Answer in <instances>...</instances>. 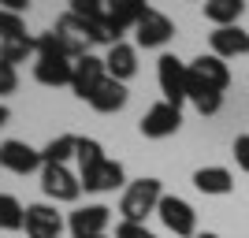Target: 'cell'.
Returning <instances> with one entry per match:
<instances>
[{
	"instance_id": "cell-16",
	"label": "cell",
	"mask_w": 249,
	"mask_h": 238,
	"mask_svg": "<svg viewBox=\"0 0 249 238\" xmlns=\"http://www.w3.org/2000/svg\"><path fill=\"white\" fill-rule=\"evenodd\" d=\"M194 186L201 194H212V197H223L234 190V175H231L227 167H197L194 171Z\"/></svg>"
},
{
	"instance_id": "cell-25",
	"label": "cell",
	"mask_w": 249,
	"mask_h": 238,
	"mask_svg": "<svg viewBox=\"0 0 249 238\" xmlns=\"http://www.w3.org/2000/svg\"><path fill=\"white\" fill-rule=\"evenodd\" d=\"M115 238H156L145 223H119L115 227Z\"/></svg>"
},
{
	"instance_id": "cell-23",
	"label": "cell",
	"mask_w": 249,
	"mask_h": 238,
	"mask_svg": "<svg viewBox=\"0 0 249 238\" xmlns=\"http://www.w3.org/2000/svg\"><path fill=\"white\" fill-rule=\"evenodd\" d=\"M26 34V26H22V15H15V11H4L0 8V41H8V37H22Z\"/></svg>"
},
{
	"instance_id": "cell-4",
	"label": "cell",
	"mask_w": 249,
	"mask_h": 238,
	"mask_svg": "<svg viewBox=\"0 0 249 238\" xmlns=\"http://www.w3.org/2000/svg\"><path fill=\"white\" fill-rule=\"evenodd\" d=\"M156 74H160V93H164V101L182 108V101H186V63L178 60L175 52H164V56L156 60Z\"/></svg>"
},
{
	"instance_id": "cell-7",
	"label": "cell",
	"mask_w": 249,
	"mask_h": 238,
	"mask_svg": "<svg viewBox=\"0 0 249 238\" xmlns=\"http://www.w3.org/2000/svg\"><path fill=\"white\" fill-rule=\"evenodd\" d=\"M178 127H182V108H175V104H167V101L153 104V108L138 119V130L145 138H171Z\"/></svg>"
},
{
	"instance_id": "cell-1",
	"label": "cell",
	"mask_w": 249,
	"mask_h": 238,
	"mask_svg": "<svg viewBox=\"0 0 249 238\" xmlns=\"http://www.w3.org/2000/svg\"><path fill=\"white\" fill-rule=\"evenodd\" d=\"M160 201H164L160 179H134L119 201V216H123V223H145V216L160 208Z\"/></svg>"
},
{
	"instance_id": "cell-29",
	"label": "cell",
	"mask_w": 249,
	"mask_h": 238,
	"mask_svg": "<svg viewBox=\"0 0 249 238\" xmlns=\"http://www.w3.org/2000/svg\"><path fill=\"white\" fill-rule=\"evenodd\" d=\"M101 238H104V235H101Z\"/></svg>"
},
{
	"instance_id": "cell-9",
	"label": "cell",
	"mask_w": 249,
	"mask_h": 238,
	"mask_svg": "<svg viewBox=\"0 0 249 238\" xmlns=\"http://www.w3.org/2000/svg\"><path fill=\"white\" fill-rule=\"evenodd\" d=\"M0 167H8L11 175H30L37 167H45L41 149H34V145L19 142V138H8V142H0Z\"/></svg>"
},
{
	"instance_id": "cell-14",
	"label": "cell",
	"mask_w": 249,
	"mask_h": 238,
	"mask_svg": "<svg viewBox=\"0 0 249 238\" xmlns=\"http://www.w3.org/2000/svg\"><path fill=\"white\" fill-rule=\"evenodd\" d=\"M71 71L74 60H67V56H37V63H34V78L41 86H71Z\"/></svg>"
},
{
	"instance_id": "cell-27",
	"label": "cell",
	"mask_w": 249,
	"mask_h": 238,
	"mask_svg": "<svg viewBox=\"0 0 249 238\" xmlns=\"http://www.w3.org/2000/svg\"><path fill=\"white\" fill-rule=\"evenodd\" d=\"M8 119H11V112H8V108H4V104H0V127L8 123Z\"/></svg>"
},
{
	"instance_id": "cell-8",
	"label": "cell",
	"mask_w": 249,
	"mask_h": 238,
	"mask_svg": "<svg viewBox=\"0 0 249 238\" xmlns=\"http://www.w3.org/2000/svg\"><path fill=\"white\" fill-rule=\"evenodd\" d=\"M171 37H175V22L156 8H149L145 19L134 26V45L138 49H160V45H167Z\"/></svg>"
},
{
	"instance_id": "cell-15",
	"label": "cell",
	"mask_w": 249,
	"mask_h": 238,
	"mask_svg": "<svg viewBox=\"0 0 249 238\" xmlns=\"http://www.w3.org/2000/svg\"><path fill=\"white\" fill-rule=\"evenodd\" d=\"M104 67H108V78H115V82L134 78V71H138V52H134V45H126V41L112 45L108 56H104Z\"/></svg>"
},
{
	"instance_id": "cell-12",
	"label": "cell",
	"mask_w": 249,
	"mask_h": 238,
	"mask_svg": "<svg viewBox=\"0 0 249 238\" xmlns=\"http://www.w3.org/2000/svg\"><path fill=\"white\" fill-rule=\"evenodd\" d=\"M108 220H112V208L108 205H86V208H74L71 212L67 227H71L74 238H101Z\"/></svg>"
},
{
	"instance_id": "cell-22",
	"label": "cell",
	"mask_w": 249,
	"mask_h": 238,
	"mask_svg": "<svg viewBox=\"0 0 249 238\" xmlns=\"http://www.w3.org/2000/svg\"><path fill=\"white\" fill-rule=\"evenodd\" d=\"M74 160H78V171H89V167H97L101 160H108V156H104V145L97 142V138H78Z\"/></svg>"
},
{
	"instance_id": "cell-19",
	"label": "cell",
	"mask_w": 249,
	"mask_h": 238,
	"mask_svg": "<svg viewBox=\"0 0 249 238\" xmlns=\"http://www.w3.org/2000/svg\"><path fill=\"white\" fill-rule=\"evenodd\" d=\"M30 56H37V41H34L30 34H22V37H8V41H0V60L4 63H26Z\"/></svg>"
},
{
	"instance_id": "cell-20",
	"label": "cell",
	"mask_w": 249,
	"mask_h": 238,
	"mask_svg": "<svg viewBox=\"0 0 249 238\" xmlns=\"http://www.w3.org/2000/svg\"><path fill=\"white\" fill-rule=\"evenodd\" d=\"M74 145H78V134H56L41 149V164H67L74 156Z\"/></svg>"
},
{
	"instance_id": "cell-2",
	"label": "cell",
	"mask_w": 249,
	"mask_h": 238,
	"mask_svg": "<svg viewBox=\"0 0 249 238\" xmlns=\"http://www.w3.org/2000/svg\"><path fill=\"white\" fill-rule=\"evenodd\" d=\"M186 78L194 86H201V90H216V93H223L231 86V67L227 60H219V56H212V52H201L194 63H186Z\"/></svg>"
},
{
	"instance_id": "cell-11",
	"label": "cell",
	"mask_w": 249,
	"mask_h": 238,
	"mask_svg": "<svg viewBox=\"0 0 249 238\" xmlns=\"http://www.w3.org/2000/svg\"><path fill=\"white\" fill-rule=\"evenodd\" d=\"M26 238H60L63 235V216L56 205H26Z\"/></svg>"
},
{
	"instance_id": "cell-5",
	"label": "cell",
	"mask_w": 249,
	"mask_h": 238,
	"mask_svg": "<svg viewBox=\"0 0 249 238\" xmlns=\"http://www.w3.org/2000/svg\"><path fill=\"white\" fill-rule=\"evenodd\" d=\"M156 216L164 220V227L175 231L178 238H194V235H197V212H194V205L182 201V197H175V194H164V201H160V208H156Z\"/></svg>"
},
{
	"instance_id": "cell-18",
	"label": "cell",
	"mask_w": 249,
	"mask_h": 238,
	"mask_svg": "<svg viewBox=\"0 0 249 238\" xmlns=\"http://www.w3.org/2000/svg\"><path fill=\"white\" fill-rule=\"evenodd\" d=\"M246 4L242 0H208L205 4V19L216 22V26H238Z\"/></svg>"
},
{
	"instance_id": "cell-24",
	"label": "cell",
	"mask_w": 249,
	"mask_h": 238,
	"mask_svg": "<svg viewBox=\"0 0 249 238\" xmlns=\"http://www.w3.org/2000/svg\"><path fill=\"white\" fill-rule=\"evenodd\" d=\"M15 90H19V71H15L11 63H4V60H0V97L15 93Z\"/></svg>"
},
{
	"instance_id": "cell-26",
	"label": "cell",
	"mask_w": 249,
	"mask_h": 238,
	"mask_svg": "<svg viewBox=\"0 0 249 238\" xmlns=\"http://www.w3.org/2000/svg\"><path fill=\"white\" fill-rule=\"evenodd\" d=\"M234 164H238L242 171H249V134L234 138Z\"/></svg>"
},
{
	"instance_id": "cell-21",
	"label": "cell",
	"mask_w": 249,
	"mask_h": 238,
	"mask_svg": "<svg viewBox=\"0 0 249 238\" xmlns=\"http://www.w3.org/2000/svg\"><path fill=\"white\" fill-rule=\"evenodd\" d=\"M26 227V208L19 205V197L0 194V231H22Z\"/></svg>"
},
{
	"instance_id": "cell-17",
	"label": "cell",
	"mask_w": 249,
	"mask_h": 238,
	"mask_svg": "<svg viewBox=\"0 0 249 238\" xmlns=\"http://www.w3.org/2000/svg\"><path fill=\"white\" fill-rule=\"evenodd\" d=\"M126 86L123 82H115V78H104L101 82V90H97L93 97H89V104H93V112H101V115H112V112H119L126 104Z\"/></svg>"
},
{
	"instance_id": "cell-10",
	"label": "cell",
	"mask_w": 249,
	"mask_h": 238,
	"mask_svg": "<svg viewBox=\"0 0 249 238\" xmlns=\"http://www.w3.org/2000/svg\"><path fill=\"white\" fill-rule=\"evenodd\" d=\"M78 179H82V190H89V194H108V190H119L126 183V171L119 160H101L97 167H89V171H78Z\"/></svg>"
},
{
	"instance_id": "cell-6",
	"label": "cell",
	"mask_w": 249,
	"mask_h": 238,
	"mask_svg": "<svg viewBox=\"0 0 249 238\" xmlns=\"http://www.w3.org/2000/svg\"><path fill=\"white\" fill-rule=\"evenodd\" d=\"M108 78V67H104L101 56H82V60H74V71H71V90L78 101H89V97L101 90V82Z\"/></svg>"
},
{
	"instance_id": "cell-13",
	"label": "cell",
	"mask_w": 249,
	"mask_h": 238,
	"mask_svg": "<svg viewBox=\"0 0 249 238\" xmlns=\"http://www.w3.org/2000/svg\"><path fill=\"white\" fill-rule=\"evenodd\" d=\"M208 45H212V56H219V60L249 56V34L242 26H216L208 34Z\"/></svg>"
},
{
	"instance_id": "cell-28",
	"label": "cell",
	"mask_w": 249,
	"mask_h": 238,
	"mask_svg": "<svg viewBox=\"0 0 249 238\" xmlns=\"http://www.w3.org/2000/svg\"><path fill=\"white\" fill-rule=\"evenodd\" d=\"M194 238H219V235H212V231H197Z\"/></svg>"
},
{
	"instance_id": "cell-3",
	"label": "cell",
	"mask_w": 249,
	"mask_h": 238,
	"mask_svg": "<svg viewBox=\"0 0 249 238\" xmlns=\"http://www.w3.org/2000/svg\"><path fill=\"white\" fill-rule=\"evenodd\" d=\"M41 190H45V197H52V201L71 205V201L82 197V179L71 175L67 164H45L41 167Z\"/></svg>"
}]
</instances>
